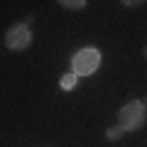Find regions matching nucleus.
I'll use <instances>...</instances> for the list:
<instances>
[{"instance_id":"f257e3e1","label":"nucleus","mask_w":147,"mask_h":147,"mask_svg":"<svg viewBox=\"0 0 147 147\" xmlns=\"http://www.w3.org/2000/svg\"><path fill=\"white\" fill-rule=\"evenodd\" d=\"M142 123H145V103L142 100L132 98L130 103H125L118 113V127L123 132H132V130H140Z\"/></svg>"},{"instance_id":"f03ea898","label":"nucleus","mask_w":147,"mask_h":147,"mask_svg":"<svg viewBox=\"0 0 147 147\" xmlns=\"http://www.w3.org/2000/svg\"><path fill=\"white\" fill-rule=\"evenodd\" d=\"M100 66V52L96 47H84L71 57V74L76 76H91Z\"/></svg>"},{"instance_id":"7ed1b4c3","label":"nucleus","mask_w":147,"mask_h":147,"mask_svg":"<svg viewBox=\"0 0 147 147\" xmlns=\"http://www.w3.org/2000/svg\"><path fill=\"white\" fill-rule=\"evenodd\" d=\"M30 42H32V32H30V27H27L25 22L12 25L10 30H7V34H5V47L12 49V52H22V49H27Z\"/></svg>"},{"instance_id":"20e7f679","label":"nucleus","mask_w":147,"mask_h":147,"mask_svg":"<svg viewBox=\"0 0 147 147\" xmlns=\"http://www.w3.org/2000/svg\"><path fill=\"white\" fill-rule=\"evenodd\" d=\"M59 84H61L64 91H71V88H76V84H79V76L69 71V74H64V76H61V81H59Z\"/></svg>"},{"instance_id":"39448f33","label":"nucleus","mask_w":147,"mask_h":147,"mask_svg":"<svg viewBox=\"0 0 147 147\" xmlns=\"http://www.w3.org/2000/svg\"><path fill=\"white\" fill-rule=\"evenodd\" d=\"M59 5H64V7H69V10H81V7L86 5L84 0H61Z\"/></svg>"},{"instance_id":"423d86ee","label":"nucleus","mask_w":147,"mask_h":147,"mask_svg":"<svg viewBox=\"0 0 147 147\" xmlns=\"http://www.w3.org/2000/svg\"><path fill=\"white\" fill-rule=\"evenodd\" d=\"M120 135H123V130L120 127H108V132H105V137H108V140H120Z\"/></svg>"},{"instance_id":"0eeeda50","label":"nucleus","mask_w":147,"mask_h":147,"mask_svg":"<svg viewBox=\"0 0 147 147\" xmlns=\"http://www.w3.org/2000/svg\"><path fill=\"white\" fill-rule=\"evenodd\" d=\"M145 54H147V49H145Z\"/></svg>"},{"instance_id":"6e6552de","label":"nucleus","mask_w":147,"mask_h":147,"mask_svg":"<svg viewBox=\"0 0 147 147\" xmlns=\"http://www.w3.org/2000/svg\"><path fill=\"white\" fill-rule=\"evenodd\" d=\"M145 103H147V100H145Z\"/></svg>"}]
</instances>
